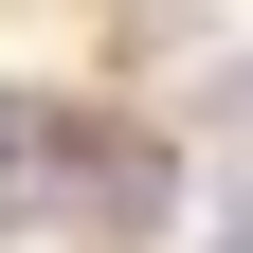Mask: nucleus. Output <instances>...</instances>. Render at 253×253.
I'll return each mask as SVG.
<instances>
[{"label":"nucleus","instance_id":"1","mask_svg":"<svg viewBox=\"0 0 253 253\" xmlns=\"http://www.w3.org/2000/svg\"><path fill=\"white\" fill-rule=\"evenodd\" d=\"M54 235L73 253H181L199 235V145L126 90H73V145H54Z\"/></svg>","mask_w":253,"mask_h":253},{"label":"nucleus","instance_id":"2","mask_svg":"<svg viewBox=\"0 0 253 253\" xmlns=\"http://www.w3.org/2000/svg\"><path fill=\"white\" fill-rule=\"evenodd\" d=\"M199 126H235V145H253V37L217 54V73H199Z\"/></svg>","mask_w":253,"mask_h":253}]
</instances>
